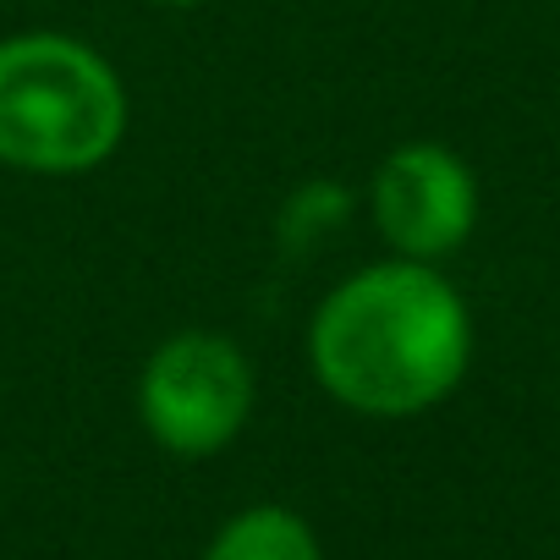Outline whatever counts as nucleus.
Returning a JSON list of instances; mask_svg holds the SVG:
<instances>
[{"label": "nucleus", "mask_w": 560, "mask_h": 560, "mask_svg": "<svg viewBox=\"0 0 560 560\" xmlns=\"http://www.w3.org/2000/svg\"><path fill=\"white\" fill-rule=\"evenodd\" d=\"M143 423L176 456H209L253 412V369L225 336H176L143 369Z\"/></svg>", "instance_id": "obj_3"}, {"label": "nucleus", "mask_w": 560, "mask_h": 560, "mask_svg": "<svg viewBox=\"0 0 560 560\" xmlns=\"http://www.w3.org/2000/svg\"><path fill=\"white\" fill-rule=\"evenodd\" d=\"M374 220L407 258H440L478 220L472 171L440 143H407L374 176Z\"/></svg>", "instance_id": "obj_4"}, {"label": "nucleus", "mask_w": 560, "mask_h": 560, "mask_svg": "<svg viewBox=\"0 0 560 560\" xmlns=\"http://www.w3.org/2000/svg\"><path fill=\"white\" fill-rule=\"evenodd\" d=\"M203 560H319V538L287 505H253L214 533Z\"/></svg>", "instance_id": "obj_5"}, {"label": "nucleus", "mask_w": 560, "mask_h": 560, "mask_svg": "<svg viewBox=\"0 0 560 560\" xmlns=\"http://www.w3.org/2000/svg\"><path fill=\"white\" fill-rule=\"evenodd\" d=\"M472 358V319L423 258L374 264L330 292L314 319V369L325 390L374 418H407L445 401Z\"/></svg>", "instance_id": "obj_1"}, {"label": "nucleus", "mask_w": 560, "mask_h": 560, "mask_svg": "<svg viewBox=\"0 0 560 560\" xmlns=\"http://www.w3.org/2000/svg\"><path fill=\"white\" fill-rule=\"evenodd\" d=\"M127 127L116 72L78 39L23 34L0 45V160L23 171H89Z\"/></svg>", "instance_id": "obj_2"}, {"label": "nucleus", "mask_w": 560, "mask_h": 560, "mask_svg": "<svg viewBox=\"0 0 560 560\" xmlns=\"http://www.w3.org/2000/svg\"><path fill=\"white\" fill-rule=\"evenodd\" d=\"M160 7H198V0H160Z\"/></svg>", "instance_id": "obj_6"}]
</instances>
